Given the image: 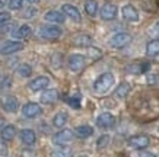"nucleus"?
<instances>
[{
  "instance_id": "3",
  "label": "nucleus",
  "mask_w": 159,
  "mask_h": 157,
  "mask_svg": "<svg viewBox=\"0 0 159 157\" xmlns=\"http://www.w3.org/2000/svg\"><path fill=\"white\" fill-rule=\"evenodd\" d=\"M133 41V37H131L129 32H117L114 33L110 38L108 44H110L111 48H116V50H121V48L129 47Z\"/></svg>"
},
{
  "instance_id": "22",
  "label": "nucleus",
  "mask_w": 159,
  "mask_h": 157,
  "mask_svg": "<svg viewBox=\"0 0 159 157\" xmlns=\"http://www.w3.org/2000/svg\"><path fill=\"white\" fill-rule=\"evenodd\" d=\"M67 119H69V114L66 111H60L57 114L54 115L53 118V127L56 128H63L64 125L67 124Z\"/></svg>"
},
{
  "instance_id": "19",
  "label": "nucleus",
  "mask_w": 159,
  "mask_h": 157,
  "mask_svg": "<svg viewBox=\"0 0 159 157\" xmlns=\"http://www.w3.org/2000/svg\"><path fill=\"white\" fill-rule=\"evenodd\" d=\"M15 135H16V127L12 124L5 125L3 128L0 129V137H2L3 141H12Z\"/></svg>"
},
{
  "instance_id": "41",
  "label": "nucleus",
  "mask_w": 159,
  "mask_h": 157,
  "mask_svg": "<svg viewBox=\"0 0 159 157\" xmlns=\"http://www.w3.org/2000/svg\"><path fill=\"white\" fill-rule=\"evenodd\" d=\"M37 154H35L34 150H31V148H26L24 151V157H35Z\"/></svg>"
},
{
  "instance_id": "28",
  "label": "nucleus",
  "mask_w": 159,
  "mask_h": 157,
  "mask_svg": "<svg viewBox=\"0 0 159 157\" xmlns=\"http://www.w3.org/2000/svg\"><path fill=\"white\" fill-rule=\"evenodd\" d=\"M110 141H111L110 135H108V134H102L97 140V148L98 150H104V148H107L110 146Z\"/></svg>"
},
{
  "instance_id": "6",
  "label": "nucleus",
  "mask_w": 159,
  "mask_h": 157,
  "mask_svg": "<svg viewBox=\"0 0 159 157\" xmlns=\"http://www.w3.org/2000/svg\"><path fill=\"white\" fill-rule=\"evenodd\" d=\"M121 18H123L125 22L137 24L140 20V13L133 5H124L121 7Z\"/></svg>"
},
{
  "instance_id": "37",
  "label": "nucleus",
  "mask_w": 159,
  "mask_h": 157,
  "mask_svg": "<svg viewBox=\"0 0 159 157\" xmlns=\"http://www.w3.org/2000/svg\"><path fill=\"white\" fill-rule=\"evenodd\" d=\"M10 86H12V80H10V77H5L3 81H2V85H0V90H7Z\"/></svg>"
},
{
  "instance_id": "25",
  "label": "nucleus",
  "mask_w": 159,
  "mask_h": 157,
  "mask_svg": "<svg viewBox=\"0 0 159 157\" xmlns=\"http://www.w3.org/2000/svg\"><path fill=\"white\" fill-rule=\"evenodd\" d=\"M73 44L77 45V47H91L92 45V37L91 35H86V33L76 35V37L73 38Z\"/></svg>"
},
{
  "instance_id": "40",
  "label": "nucleus",
  "mask_w": 159,
  "mask_h": 157,
  "mask_svg": "<svg viewBox=\"0 0 159 157\" xmlns=\"http://www.w3.org/2000/svg\"><path fill=\"white\" fill-rule=\"evenodd\" d=\"M150 32H152V35H153L155 38H159V20L153 25V26H152V29H150Z\"/></svg>"
},
{
  "instance_id": "5",
  "label": "nucleus",
  "mask_w": 159,
  "mask_h": 157,
  "mask_svg": "<svg viewBox=\"0 0 159 157\" xmlns=\"http://www.w3.org/2000/svg\"><path fill=\"white\" fill-rule=\"evenodd\" d=\"M75 138V133L72 129H60L53 135V144L56 146H67L69 143H72Z\"/></svg>"
},
{
  "instance_id": "1",
  "label": "nucleus",
  "mask_w": 159,
  "mask_h": 157,
  "mask_svg": "<svg viewBox=\"0 0 159 157\" xmlns=\"http://www.w3.org/2000/svg\"><path fill=\"white\" fill-rule=\"evenodd\" d=\"M114 83H116V77H114V74L110 72L107 73H102V74H99L98 76V79L95 81H93V92L97 93V95H105V93H108V92L111 90V87L114 86Z\"/></svg>"
},
{
  "instance_id": "47",
  "label": "nucleus",
  "mask_w": 159,
  "mask_h": 157,
  "mask_svg": "<svg viewBox=\"0 0 159 157\" xmlns=\"http://www.w3.org/2000/svg\"><path fill=\"white\" fill-rule=\"evenodd\" d=\"M5 157H6V156H5Z\"/></svg>"
},
{
  "instance_id": "39",
  "label": "nucleus",
  "mask_w": 159,
  "mask_h": 157,
  "mask_svg": "<svg viewBox=\"0 0 159 157\" xmlns=\"http://www.w3.org/2000/svg\"><path fill=\"white\" fill-rule=\"evenodd\" d=\"M6 154H7V146H6V143L0 138V156L5 157Z\"/></svg>"
},
{
  "instance_id": "13",
  "label": "nucleus",
  "mask_w": 159,
  "mask_h": 157,
  "mask_svg": "<svg viewBox=\"0 0 159 157\" xmlns=\"http://www.w3.org/2000/svg\"><path fill=\"white\" fill-rule=\"evenodd\" d=\"M61 12L64 16H67V18H70L72 20H75V22H80L82 20V16H80V12H79V9H77L76 6L73 5H69V3H66V5L61 6Z\"/></svg>"
},
{
  "instance_id": "26",
  "label": "nucleus",
  "mask_w": 159,
  "mask_h": 157,
  "mask_svg": "<svg viewBox=\"0 0 159 157\" xmlns=\"http://www.w3.org/2000/svg\"><path fill=\"white\" fill-rule=\"evenodd\" d=\"M131 90V86L127 83V81H123L121 85H118V87L116 89V96L118 99H125L127 95L130 93Z\"/></svg>"
},
{
  "instance_id": "43",
  "label": "nucleus",
  "mask_w": 159,
  "mask_h": 157,
  "mask_svg": "<svg viewBox=\"0 0 159 157\" xmlns=\"http://www.w3.org/2000/svg\"><path fill=\"white\" fill-rule=\"evenodd\" d=\"M25 2H28L29 5H37V3H39V0H25Z\"/></svg>"
},
{
  "instance_id": "35",
  "label": "nucleus",
  "mask_w": 159,
  "mask_h": 157,
  "mask_svg": "<svg viewBox=\"0 0 159 157\" xmlns=\"http://www.w3.org/2000/svg\"><path fill=\"white\" fill-rule=\"evenodd\" d=\"M35 15H37V7H26L22 16H24L25 19H32Z\"/></svg>"
},
{
  "instance_id": "27",
  "label": "nucleus",
  "mask_w": 159,
  "mask_h": 157,
  "mask_svg": "<svg viewBox=\"0 0 159 157\" xmlns=\"http://www.w3.org/2000/svg\"><path fill=\"white\" fill-rule=\"evenodd\" d=\"M85 12H86L91 18H95L98 13V2L97 0H88L85 3Z\"/></svg>"
},
{
  "instance_id": "45",
  "label": "nucleus",
  "mask_w": 159,
  "mask_h": 157,
  "mask_svg": "<svg viewBox=\"0 0 159 157\" xmlns=\"http://www.w3.org/2000/svg\"><path fill=\"white\" fill-rule=\"evenodd\" d=\"M77 157H89V156H86V154H80V156H77Z\"/></svg>"
},
{
  "instance_id": "33",
  "label": "nucleus",
  "mask_w": 159,
  "mask_h": 157,
  "mask_svg": "<svg viewBox=\"0 0 159 157\" xmlns=\"http://www.w3.org/2000/svg\"><path fill=\"white\" fill-rule=\"evenodd\" d=\"M88 54H89V57L93 58V60H97L102 55V51L99 48H93V47H88Z\"/></svg>"
},
{
  "instance_id": "46",
  "label": "nucleus",
  "mask_w": 159,
  "mask_h": 157,
  "mask_svg": "<svg viewBox=\"0 0 159 157\" xmlns=\"http://www.w3.org/2000/svg\"><path fill=\"white\" fill-rule=\"evenodd\" d=\"M158 131H159V129H158Z\"/></svg>"
},
{
  "instance_id": "30",
  "label": "nucleus",
  "mask_w": 159,
  "mask_h": 157,
  "mask_svg": "<svg viewBox=\"0 0 159 157\" xmlns=\"http://www.w3.org/2000/svg\"><path fill=\"white\" fill-rule=\"evenodd\" d=\"M7 6L10 10H19L24 6V0H7Z\"/></svg>"
},
{
  "instance_id": "2",
  "label": "nucleus",
  "mask_w": 159,
  "mask_h": 157,
  "mask_svg": "<svg viewBox=\"0 0 159 157\" xmlns=\"http://www.w3.org/2000/svg\"><path fill=\"white\" fill-rule=\"evenodd\" d=\"M149 146H150V137L146 135V134H136V135H131L127 140V147L130 150H134V151L146 150Z\"/></svg>"
},
{
  "instance_id": "18",
  "label": "nucleus",
  "mask_w": 159,
  "mask_h": 157,
  "mask_svg": "<svg viewBox=\"0 0 159 157\" xmlns=\"http://www.w3.org/2000/svg\"><path fill=\"white\" fill-rule=\"evenodd\" d=\"M44 19L51 24H63L66 20V16L63 15V12H58V10H48L44 15Z\"/></svg>"
},
{
  "instance_id": "42",
  "label": "nucleus",
  "mask_w": 159,
  "mask_h": 157,
  "mask_svg": "<svg viewBox=\"0 0 159 157\" xmlns=\"http://www.w3.org/2000/svg\"><path fill=\"white\" fill-rule=\"evenodd\" d=\"M6 5H7V0H0V9L6 7Z\"/></svg>"
},
{
  "instance_id": "20",
  "label": "nucleus",
  "mask_w": 159,
  "mask_h": 157,
  "mask_svg": "<svg viewBox=\"0 0 159 157\" xmlns=\"http://www.w3.org/2000/svg\"><path fill=\"white\" fill-rule=\"evenodd\" d=\"M19 108V100L16 99L15 96H7L5 100H3V109L9 114H13L16 112Z\"/></svg>"
},
{
  "instance_id": "21",
  "label": "nucleus",
  "mask_w": 159,
  "mask_h": 157,
  "mask_svg": "<svg viewBox=\"0 0 159 157\" xmlns=\"http://www.w3.org/2000/svg\"><path fill=\"white\" fill-rule=\"evenodd\" d=\"M75 135H76L77 138H82V140H85V138H89L93 135V128H92L91 125H79V127H76L75 128Z\"/></svg>"
},
{
  "instance_id": "16",
  "label": "nucleus",
  "mask_w": 159,
  "mask_h": 157,
  "mask_svg": "<svg viewBox=\"0 0 159 157\" xmlns=\"http://www.w3.org/2000/svg\"><path fill=\"white\" fill-rule=\"evenodd\" d=\"M39 100H41V103H45V105H51V103H54V102H57L58 100L57 89H44Z\"/></svg>"
},
{
  "instance_id": "34",
  "label": "nucleus",
  "mask_w": 159,
  "mask_h": 157,
  "mask_svg": "<svg viewBox=\"0 0 159 157\" xmlns=\"http://www.w3.org/2000/svg\"><path fill=\"white\" fill-rule=\"evenodd\" d=\"M133 157H158V154L149 150H139Z\"/></svg>"
},
{
  "instance_id": "31",
  "label": "nucleus",
  "mask_w": 159,
  "mask_h": 157,
  "mask_svg": "<svg viewBox=\"0 0 159 157\" xmlns=\"http://www.w3.org/2000/svg\"><path fill=\"white\" fill-rule=\"evenodd\" d=\"M66 102H67L72 108L75 109H79L80 108V98L79 96H72V98H66Z\"/></svg>"
},
{
  "instance_id": "44",
  "label": "nucleus",
  "mask_w": 159,
  "mask_h": 157,
  "mask_svg": "<svg viewBox=\"0 0 159 157\" xmlns=\"http://www.w3.org/2000/svg\"><path fill=\"white\" fill-rule=\"evenodd\" d=\"M3 124H5V121H3V119L0 118V129H2V128H3V127H5V125H3Z\"/></svg>"
},
{
  "instance_id": "14",
  "label": "nucleus",
  "mask_w": 159,
  "mask_h": 157,
  "mask_svg": "<svg viewBox=\"0 0 159 157\" xmlns=\"http://www.w3.org/2000/svg\"><path fill=\"white\" fill-rule=\"evenodd\" d=\"M19 138H20V141L25 146H28V147H32L37 143V134H35L34 129H29V128L22 129L19 133Z\"/></svg>"
},
{
  "instance_id": "4",
  "label": "nucleus",
  "mask_w": 159,
  "mask_h": 157,
  "mask_svg": "<svg viewBox=\"0 0 159 157\" xmlns=\"http://www.w3.org/2000/svg\"><path fill=\"white\" fill-rule=\"evenodd\" d=\"M63 35V31L60 26L56 25H43L38 29V37L43 39H48V41H54L58 39Z\"/></svg>"
},
{
  "instance_id": "32",
  "label": "nucleus",
  "mask_w": 159,
  "mask_h": 157,
  "mask_svg": "<svg viewBox=\"0 0 159 157\" xmlns=\"http://www.w3.org/2000/svg\"><path fill=\"white\" fill-rule=\"evenodd\" d=\"M15 28H16V24H15V22H6V24L0 25V33L12 32Z\"/></svg>"
},
{
  "instance_id": "10",
  "label": "nucleus",
  "mask_w": 159,
  "mask_h": 157,
  "mask_svg": "<svg viewBox=\"0 0 159 157\" xmlns=\"http://www.w3.org/2000/svg\"><path fill=\"white\" fill-rule=\"evenodd\" d=\"M41 114H43V108H41L38 103H35V102H28V103H25L24 108H22V115L28 119L38 118Z\"/></svg>"
},
{
  "instance_id": "15",
  "label": "nucleus",
  "mask_w": 159,
  "mask_h": 157,
  "mask_svg": "<svg viewBox=\"0 0 159 157\" xmlns=\"http://www.w3.org/2000/svg\"><path fill=\"white\" fill-rule=\"evenodd\" d=\"M150 70V64L148 61H137L133 63L130 66L127 67V72L131 73V74H145Z\"/></svg>"
},
{
  "instance_id": "7",
  "label": "nucleus",
  "mask_w": 159,
  "mask_h": 157,
  "mask_svg": "<svg viewBox=\"0 0 159 157\" xmlns=\"http://www.w3.org/2000/svg\"><path fill=\"white\" fill-rule=\"evenodd\" d=\"M97 127L101 129H112L116 127V116L111 112H102L97 118Z\"/></svg>"
},
{
  "instance_id": "12",
  "label": "nucleus",
  "mask_w": 159,
  "mask_h": 157,
  "mask_svg": "<svg viewBox=\"0 0 159 157\" xmlns=\"http://www.w3.org/2000/svg\"><path fill=\"white\" fill-rule=\"evenodd\" d=\"M50 85V79L47 76H38L35 77L32 81H29L28 87L31 89L32 92H39V90H44L47 89Z\"/></svg>"
},
{
  "instance_id": "23",
  "label": "nucleus",
  "mask_w": 159,
  "mask_h": 157,
  "mask_svg": "<svg viewBox=\"0 0 159 157\" xmlns=\"http://www.w3.org/2000/svg\"><path fill=\"white\" fill-rule=\"evenodd\" d=\"M146 55L148 57H158L159 55V38L150 39L146 45Z\"/></svg>"
},
{
  "instance_id": "36",
  "label": "nucleus",
  "mask_w": 159,
  "mask_h": 157,
  "mask_svg": "<svg viewBox=\"0 0 159 157\" xmlns=\"http://www.w3.org/2000/svg\"><path fill=\"white\" fill-rule=\"evenodd\" d=\"M51 64H53L56 68L61 67V54H54L53 58H51Z\"/></svg>"
},
{
  "instance_id": "29",
  "label": "nucleus",
  "mask_w": 159,
  "mask_h": 157,
  "mask_svg": "<svg viewBox=\"0 0 159 157\" xmlns=\"http://www.w3.org/2000/svg\"><path fill=\"white\" fill-rule=\"evenodd\" d=\"M16 73H18L20 77H29L32 74V67L29 66V64H20V66L16 68Z\"/></svg>"
},
{
  "instance_id": "24",
  "label": "nucleus",
  "mask_w": 159,
  "mask_h": 157,
  "mask_svg": "<svg viewBox=\"0 0 159 157\" xmlns=\"http://www.w3.org/2000/svg\"><path fill=\"white\" fill-rule=\"evenodd\" d=\"M50 157H73V150L66 146H58L50 153Z\"/></svg>"
},
{
  "instance_id": "9",
  "label": "nucleus",
  "mask_w": 159,
  "mask_h": 157,
  "mask_svg": "<svg viewBox=\"0 0 159 157\" xmlns=\"http://www.w3.org/2000/svg\"><path fill=\"white\" fill-rule=\"evenodd\" d=\"M20 50H24V44L19 41H2L0 42V54L3 55H10Z\"/></svg>"
},
{
  "instance_id": "38",
  "label": "nucleus",
  "mask_w": 159,
  "mask_h": 157,
  "mask_svg": "<svg viewBox=\"0 0 159 157\" xmlns=\"http://www.w3.org/2000/svg\"><path fill=\"white\" fill-rule=\"evenodd\" d=\"M10 20V13L9 12H0V25L6 24Z\"/></svg>"
},
{
  "instance_id": "17",
  "label": "nucleus",
  "mask_w": 159,
  "mask_h": 157,
  "mask_svg": "<svg viewBox=\"0 0 159 157\" xmlns=\"http://www.w3.org/2000/svg\"><path fill=\"white\" fill-rule=\"evenodd\" d=\"M12 37L16 39H26L32 35V28L29 25H20L18 29H13L12 31Z\"/></svg>"
},
{
  "instance_id": "11",
  "label": "nucleus",
  "mask_w": 159,
  "mask_h": 157,
  "mask_svg": "<svg viewBox=\"0 0 159 157\" xmlns=\"http://www.w3.org/2000/svg\"><path fill=\"white\" fill-rule=\"evenodd\" d=\"M118 15V7L114 3H105L99 10V16L102 20H114Z\"/></svg>"
},
{
  "instance_id": "8",
  "label": "nucleus",
  "mask_w": 159,
  "mask_h": 157,
  "mask_svg": "<svg viewBox=\"0 0 159 157\" xmlns=\"http://www.w3.org/2000/svg\"><path fill=\"white\" fill-rule=\"evenodd\" d=\"M85 64H86V58L82 54H72L67 60L69 70L73 73H79L80 70H83Z\"/></svg>"
}]
</instances>
